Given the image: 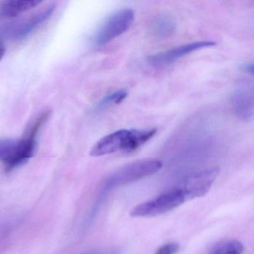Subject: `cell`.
<instances>
[{"mask_svg": "<svg viewBox=\"0 0 254 254\" xmlns=\"http://www.w3.org/2000/svg\"><path fill=\"white\" fill-rule=\"evenodd\" d=\"M127 96V92L126 90H120L118 91L114 92L104 98L99 103V106L100 108H104V107L109 106V105H118L123 102Z\"/></svg>", "mask_w": 254, "mask_h": 254, "instance_id": "13", "label": "cell"}, {"mask_svg": "<svg viewBox=\"0 0 254 254\" xmlns=\"http://www.w3.org/2000/svg\"><path fill=\"white\" fill-rule=\"evenodd\" d=\"M157 129H122L98 141L90 150L92 157H102L118 151L132 152L154 137Z\"/></svg>", "mask_w": 254, "mask_h": 254, "instance_id": "1", "label": "cell"}, {"mask_svg": "<svg viewBox=\"0 0 254 254\" xmlns=\"http://www.w3.org/2000/svg\"><path fill=\"white\" fill-rule=\"evenodd\" d=\"M134 20V11L123 8L109 16L96 32L94 43L98 46L109 44L128 30Z\"/></svg>", "mask_w": 254, "mask_h": 254, "instance_id": "4", "label": "cell"}, {"mask_svg": "<svg viewBox=\"0 0 254 254\" xmlns=\"http://www.w3.org/2000/svg\"><path fill=\"white\" fill-rule=\"evenodd\" d=\"M55 9H56V5H50L38 12V14H34L27 20L16 25L10 31V35L16 39L24 38L25 37L32 33V31L35 30L40 25L48 20L54 12Z\"/></svg>", "mask_w": 254, "mask_h": 254, "instance_id": "9", "label": "cell"}, {"mask_svg": "<svg viewBox=\"0 0 254 254\" xmlns=\"http://www.w3.org/2000/svg\"><path fill=\"white\" fill-rule=\"evenodd\" d=\"M215 44H216L215 42L212 41H196V42L184 44L166 51L160 52L157 54L152 55L148 57V62L151 66L155 67L167 66L175 63L176 61L179 60L181 58L188 56L193 52L197 51L201 49L214 47Z\"/></svg>", "mask_w": 254, "mask_h": 254, "instance_id": "7", "label": "cell"}, {"mask_svg": "<svg viewBox=\"0 0 254 254\" xmlns=\"http://www.w3.org/2000/svg\"><path fill=\"white\" fill-rule=\"evenodd\" d=\"M218 172V169H210L190 175L178 189L182 191L186 200L203 197L210 190Z\"/></svg>", "mask_w": 254, "mask_h": 254, "instance_id": "6", "label": "cell"}, {"mask_svg": "<svg viewBox=\"0 0 254 254\" xmlns=\"http://www.w3.org/2000/svg\"><path fill=\"white\" fill-rule=\"evenodd\" d=\"M185 201L182 191L176 189L137 205L133 208L130 215L136 218L157 216L176 209Z\"/></svg>", "mask_w": 254, "mask_h": 254, "instance_id": "5", "label": "cell"}, {"mask_svg": "<svg viewBox=\"0 0 254 254\" xmlns=\"http://www.w3.org/2000/svg\"><path fill=\"white\" fill-rule=\"evenodd\" d=\"M42 1L29 0V1H4L0 4V17L5 18H13L17 17L25 11H29L36 8Z\"/></svg>", "mask_w": 254, "mask_h": 254, "instance_id": "10", "label": "cell"}, {"mask_svg": "<svg viewBox=\"0 0 254 254\" xmlns=\"http://www.w3.org/2000/svg\"><path fill=\"white\" fill-rule=\"evenodd\" d=\"M83 254H121V251L118 248H109V249L96 250L89 251Z\"/></svg>", "mask_w": 254, "mask_h": 254, "instance_id": "15", "label": "cell"}, {"mask_svg": "<svg viewBox=\"0 0 254 254\" xmlns=\"http://www.w3.org/2000/svg\"><path fill=\"white\" fill-rule=\"evenodd\" d=\"M151 29L154 36L164 39L175 34L176 23L171 16L166 14H160L153 21Z\"/></svg>", "mask_w": 254, "mask_h": 254, "instance_id": "11", "label": "cell"}, {"mask_svg": "<svg viewBox=\"0 0 254 254\" xmlns=\"http://www.w3.org/2000/svg\"><path fill=\"white\" fill-rule=\"evenodd\" d=\"M180 250V245L175 242L166 244L157 248L154 254H176Z\"/></svg>", "mask_w": 254, "mask_h": 254, "instance_id": "14", "label": "cell"}, {"mask_svg": "<svg viewBox=\"0 0 254 254\" xmlns=\"http://www.w3.org/2000/svg\"><path fill=\"white\" fill-rule=\"evenodd\" d=\"M233 111L241 120H249L254 114V87L248 83H241L232 96Z\"/></svg>", "mask_w": 254, "mask_h": 254, "instance_id": "8", "label": "cell"}, {"mask_svg": "<svg viewBox=\"0 0 254 254\" xmlns=\"http://www.w3.org/2000/svg\"><path fill=\"white\" fill-rule=\"evenodd\" d=\"M36 148L35 138L27 136L21 139H0V161L8 170H12L29 161Z\"/></svg>", "mask_w": 254, "mask_h": 254, "instance_id": "3", "label": "cell"}, {"mask_svg": "<svg viewBox=\"0 0 254 254\" xmlns=\"http://www.w3.org/2000/svg\"><path fill=\"white\" fill-rule=\"evenodd\" d=\"M241 69L242 71H244L245 72H247V73L251 74L252 75L254 73V65L251 63H243L240 66Z\"/></svg>", "mask_w": 254, "mask_h": 254, "instance_id": "16", "label": "cell"}, {"mask_svg": "<svg viewBox=\"0 0 254 254\" xmlns=\"http://www.w3.org/2000/svg\"><path fill=\"white\" fill-rule=\"evenodd\" d=\"M162 167L163 163L157 159H142L125 165L110 175L105 183V191L151 176Z\"/></svg>", "mask_w": 254, "mask_h": 254, "instance_id": "2", "label": "cell"}, {"mask_svg": "<svg viewBox=\"0 0 254 254\" xmlns=\"http://www.w3.org/2000/svg\"><path fill=\"white\" fill-rule=\"evenodd\" d=\"M244 246L238 240H227L220 242L213 247L209 254H242Z\"/></svg>", "mask_w": 254, "mask_h": 254, "instance_id": "12", "label": "cell"}, {"mask_svg": "<svg viewBox=\"0 0 254 254\" xmlns=\"http://www.w3.org/2000/svg\"><path fill=\"white\" fill-rule=\"evenodd\" d=\"M5 51H6V49H5V44L0 41V62L3 59L4 56L5 54Z\"/></svg>", "mask_w": 254, "mask_h": 254, "instance_id": "17", "label": "cell"}]
</instances>
